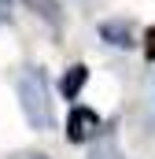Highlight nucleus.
Listing matches in <instances>:
<instances>
[{
    "label": "nucleus",
    "instance_id": "nucleus-5",
    "mask_svg": "<svg viewBox=\"0 0 155 159\" xmlns=\"http://www.w3.org/2000/svg\"><path fill=\"white\" fill-rule=\"evenodd\" d=\"M85 78H89V70L81 67V63H74L67 74H63V81H59V89H63V96L67 100H74L78 93H81V85H85Z\"/></svg>",
    "mask_w": 155,
    "mask_h": 159
},
{
    "label": "nucleus",
    "instance_id": "nucleus-6",
    "mask_svg": "<svg viewBox=\"0 0 155 159\" xmlns=\"http://www.w3.org/2000/svg\"><path fill=\"white\" fill-rule=\"evenodd\" d=\"M144 56H148V59L155 63V26L148 30V34H144Z\"/></svg>",
    "mask_w": 155,
    "mask_h": 159
},
{
    "label": "nucleus",
    "instance_id": "nucleus-7",
    "mask_svg": "<svg viewBox=\"0 0 155 159\" xmlns=\"http://www.w3.org/2000/svg\"><path fill=\"white\" fill-rule=\"evenodd\" d=\"M7 159H48V156H41V152H15V156H7Z\"/></svg>",
    "mask_w": 155,
    "mask_h": 159
},
{
    "label": "nucleus",
    "instance_id": "nucleus-1",
    "mask_svg": "<svg viewBox=\"0 0 155 159\" xmlns=\"http://www.w3.org/2000/svg\"><path fill=\"white\" fill-rule=\"evenodd\" d=\"M19 104L33 129H52L55 115H52V100H48V81L41 70H33V67L19 70Z\"/></svg>",
    "mask_w": 155,
    "mask_h": 159
},
{
    "label": "nucleus",
    "instance_id": "nucleus-2",
    "mask_svg": "<svg viewBox=\"0 0 155 159\" xmlns=\"http://www.w3.org/2000/svg\"><path fill=\"white\" fill-rule=\"evenodd\" d=\"M96 133H100V115L89 111V107H74L70 119H67V141L81 144V141H92Z\"/></svg>",
    "mask_w": 155,
    "mask_h": 159
},
{
    "label": "nucleus",
    "instance_id": "nucleus-3",
    "mask_svg": "<svg viewBox=\"0 0 155 159\" xmlns=\"http://www.w3.org/2000/svg\"><path fill=\"white\" fill-rule=\"evenodd\" d=\"M100 37L107 41V44H115V48H129V44H133L129 22H122V19H111V22H104V26H100Z\"/></svg>",
    "mask_w": 155,
    "mask_h": 159
},
{
    "label": "nucleus",
    "instance_id": "nucleus-4",
    "mask_svg": "<svg viewBox=\"0 0 155 159\" xmlns=\"http://www.w3.org/2000/svg\"><path fill=\"white\" fill-rule=\"evenodd\" d=\"M30 11H37L41 19L52 26V30H59V22H63V11H59V0H22Z\"/></svg>",
    "mask_w": 155,
    "mask_h": 159
},
{
    "label": "nucleus",
    "instance_id": "nucleus-8",
    "mask_svg": "<svg viewBox=\"0 0 155 159\" xmlns=\"http://www.w3.org/2000/svg\"><path fill=\"white\" fill-rule=\"evenodd\" d=\"M81 4H85V7H96V4H104V0H81Z\"/></svg>",
    "mask_w": 155,
    "mask_h": 159
}]
</instances>
